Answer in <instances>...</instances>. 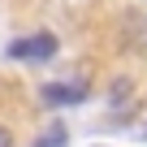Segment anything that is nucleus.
<instances>
[{"mask_svg":"<svg viewBox=\"0 0 147 147\" xmlns=\"http://www.w3.org/2000/svg\"><path fill=\"white\" fill-rule=\"evenodd\" d=\"M52 52H56V39H52V35H30V39L9 43V56H13V61H48Z\"/></svg>","mask_w":147,"mask_h":147,"instance_id":"nucleus-1","label":"nucleus"},{"mask_svg":"<svg viewBox=\"0 0 147 147\" xmlns=\"http://www.w3.org/2000/svg\"><path fill=\"white\" fill-rule=\"evenodd\" d=\"M43 100L48 104H78V100H87V87H78V82H52V87H43Z\"/></svg>","mask_w":147,"mask_h":147,"instance_id":"nucleus-2","label":"nucleus"},{"mask_svg":"<svg viewBox=\"0 0 147 147\" xmlns=\"http://www.w3.org/2000/svg\"><path fill=\"white\" fill-rule=\"evenodd\" d=\"M0 147H13V143H9V134H5V130H0Z\"/></svg>","mask_w":147,"mask_h":147,"instance_id":"nucleus-3","label":"nucleus"}]
</instances>
